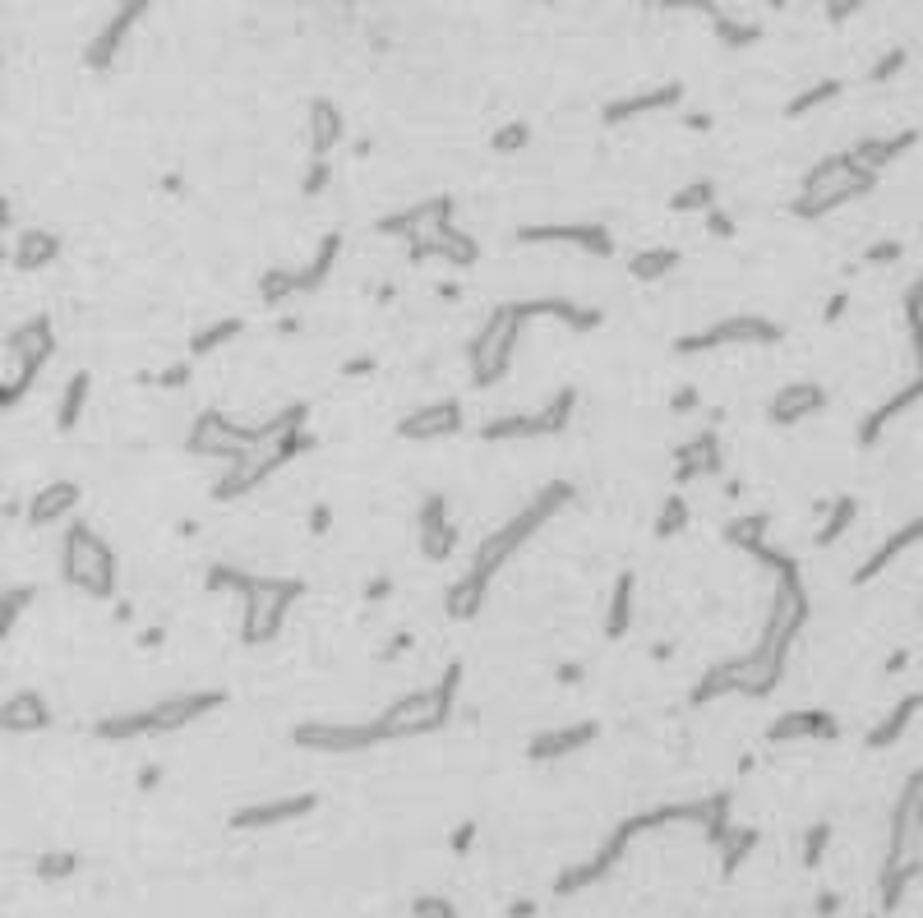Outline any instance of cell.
<instances>
[{
    "label": "cell",
    "instance_id": "6da1fadb",
    "mask_svg": "<svg viewBox=\"0 0 923 918\" xmlns=\"http://www.w3.org/2000/svg\"><path fill=\"white\" fill-rule=\"evenodd\" d=\"M568 494H573V485H550V489H540L536 499H531L527 508H522V513L513 517V522H504V526H499V531H494V536H490V540H485V545L476 549V559H471V573H467L471 582H480V586L490 582V577H494V568H499V563H504L508 554H513V549L522 545V540H527L531 531H536V526H540V522H545V517L554 513V508H564V503H568Z\"/></svg>",
    "mask_w": 923,
    "mask_h": 918
},
{
    "label": "cell",
    "instance_id": "7a4b0ae2",
    "mask_svg": "<svg viewBox=\"0 0 923 918\" xmlns=\"http://www.w3.org/2000/svg\"><path fill=\"white\" fill-rule=\"evenodd\" d=\"M457 674L462 669H448L444 679L434 683V688L425 692H411V697H402V702H393L384 711V716L374 720V739H397V734H420V729H434L448 720V706H453V692H457Z\"/></svg>",
    "mask_w": 923,
    "mask_h": 918
},
{
    "label": "cell",
    "instance_id": "3957f363",
    "mask_svg": "<svg viewBox=\"0 0 923 918\" xmlns=\"http://www.w3.org/2000/svg\"><path fill=\"white\" fill-rule=\"evenodd\" d=\"M60 568L88 596H111L116 591V554L97 540L93 526H70L65 549H60Z\"/></svg>",
    "mask_w": 923,
    "mask_h": 918
},
{
    "label": "cell",
    "instance_id": "277c9868",
    "mask_svg": "<svg viewBox=\"0 0 923 918\" xmlns=\"http://www.w3.org/2000/svg\"><path fill=\"white\" fill-rule=\"evenodd\" d=\"M222 706V692H190V697H167V702L134 711V716H116L107 725H97L102 739H134V734H157V729H176L185 720H199L204 711Z\"/></svg>",
    "mask_w": 923,
    "mask_h": 918
},
{
    "label": "cell",
    "instance_id": "5b68a950",
    "mask_svg": "<svg viewBox=\"0 0 923 918\" xmlns=\"http://www.w3.org/2000/svg\"><path fill=\"white\" fill-rule=\"evenodd\" d=\"M245 642H268L282 619H287V605L300 596L296 582H273V577H250L245 582Z\"/></svg>",
    "mask_w": 923,
    "mask_h": 918
},
{
    "label": "cell",
    "instance_id": "8992f818",
    "mask_svg": "<svg viewBox=\"0 0 923 918\" xmlns=\"http://www.w3.org/2000/svg\"><path fill=\"white\" fill-rule=\"evenodd\" d=\"M573 402L577 393L573 388H564L559 393V402H550L545 411H536V416H508V420H494V425H485V439H536V434H559L568 425V416H573Z\"/></svg>",
    "mask_w": 923,
    "mask_h": 918
},
{
    "label": "cell",
    "instance_id": "52a82bcc",
    "mask_svg": "<svg viewBox=\"0 0 923 918\" xmlns=\"http://www.w3.org/2000/svg\"><path fill=\"white\" fill-rule=\"evenodd\" d=\"M776 328L767 319H753V314H739V319H725L716 323L711 333H697V337H684L679 351H702V346H716V342H771Z\"/></svg>",
    "mask_w": 923,
    "mask_h": 918
},
{
    "label": "cell",
    "instance_id": "ba28073f",
    "mask_svg": "<svg viewBox=\"0 0 923 918\" xmlns=\"http://www.w3.org/2000/svg\"><path fill=\"white\" fill-rule=\"evenodd\" d=\"M448 217H453V203L448 199H430V203H420V208H411V213H402V217H384L379 227L388 231V236H407V240H425L420 231H439V227H448Z\"/></svg>",
    "mask_w": 923,
    "mask_h": 918
},
{
    "label": "cell",
    "instance_id": "9c48e42d",
    "mask_svg": "<svg viewBox=\"0 0 923 918\" xmlns=\"http://www.w3.org/2000/svg\"><path fill=\"white\" fill-rule=\"evenodd\" d=\"M822 402H827V397H822V388H817V383H790V388H780V393L771 397L767 416L776 420V425H799V420L813 416Z\"/></svg>",
    "mask_w": 923,
    "mask_h": 918
},
{
    "label": "cell",
    "instance_id": "30bf717a",
    "mask_svg": "<svg viewBox=\"0 0 923 918\" xmlns=\"http://www.w3.org/2000/svg\"><path fill=\"white\" fill-rule=\"evenodd\" d=\"M457 425H462V406L439 402V406H425V411H411L397 430H402V439H439V434H453Z\"/></svg>",
    "mask_w": 923,
    "mask_h": 918
},
{
    "label": "cell",
    "instance_id": "8fae6325",
    "mask_svg": "<svg viewBox=\"0 0 923 918\" xmlns=\"http://www.w3.org/2000/svg\"><path fill=\"white\" fill-rule=\"evenodd\" d=\"M517 240H527V245H540V240H568V245H582V250L614 254V240L600 227H527V231H517Z\"/></svg>",
    "mask_w": 923,
    "mask_h": 918
},
{
    "label": "cell",
    "instance_id": "7c38bea8",
    "mask_svg": "<svg viewBox=\"0 0 923 918\" xmlns=\"http://www.w3.org/2000/svg\"><path fill=\"white\" fill-rule=\"evenodd\" d=\"M74 503H79V485L60 480V485H47L42 494H37L33 508H28V517H33L37 526H51V522H60L65 513H74Z\"/></svg>",
    "mask_w": 923,
    "mask_h": 918
},
{
    "label": "cell",
    "instance_id": "4fadbf2b",
    "mask_svg": "<svg viewBox=\"0 0 923 918\" xmlns=\"http://www.w3.org/2000/svg\"><path fill=\"white\" fill-rule=\"evenodd\" d=\"M716 466H720L716 434H702V439H693L688 448H679V476H684V480L702 476V471H716Z\"/></svg>",
    "mask_w": 923,
    "mask_h": 918
},
{
    "label": "cell",
    "instance_id": "5bb4252c",
    "mask_svg": "<svg viewBox=\"0 0 923 918\" xmlns=\"http://www.w3.org/2000/svg\"><path fill=\"white\" fill-rule=\"evenodd\" d=\"M0 720H5L10 729H42V725H47V702H42L37 692H19V697H10V702H5Z\"/></svg>",
    "mask_w": 923,
    "mask_h": 918
},
{
    "label": "cell",
    "instance_id": "9a60e30c",
    "mask_svg": "<svg viewBox=\"0 0 923 918\" xmlns=\"http://www.w3.org/2000/svg\"><path fill=\"white\" fill-rule=\"evenodd\" d=\"M60 254V240L51 236V231H28L24 240H19V250H14V263L19 268H37V263H51Z\"/></svg>",
    "mask_w": 923,
    "mask_h": 918
},
{
    "label": "cell",
    "instance_id": "2e32d148",
    "mask_svg": "<svg viewBox=\"0 0 923 918\" xmlns=\"http://www.w3.org/2000/svg\"><path fill=\"white\" fill-rule=\"evenodd\" d=\"M827 716L822 711H790L771 725V739H799V734H827Z\"/></svg>",
    "mask_w": 923,
    "mask_h": 918
},
{
    "label": "cell",
    "instance_id": "e0dca14e",
    "mask_svg": "<svg viewBox=\"0 0 923 918\" xmlns=\"http://www.w3.org/2000/svg\"><path fill=\"white\" fill-rule=\"evenodd\" d=\"M430 240H434V254H444V259H453V263H471V259H476V245H471V236H462V231H453V227H439Z\"/></svg>",
    "mask_w": 923,
    "mask_h": 918
},
{
    "label": "cell",
    "instance_id": "ac0fdd59",
    "mask_svg": "<svg viewBox=\"0 0 923 918\" xmlns=\"http://www.w3.org/2000/svg\"><path fill=\"white\" fill-rule=\"evenodd\" d=\"M628 619H633V577L614 582V605H610V637H624Z\"/></svg>",
    "mask_w": 923,
    "mask_h": 918
},
{
    "label": "cell",
    "instance_id": "d6986e66",
    "mask_svg": "<svg viewBox=\"0 0 923 918\" xmlns=\"http://www.w3.org/2000/svg\"><path fill=\"white\" fill-rule=\"evenodd\" d=\"M591 734H596V725H577V729H564V734H545V739H536V757H550V752H568L577 748V743H587Z\"/></svg>",
    "mask_w": 923,
    "mask_h": 918
},
{
    "label": "cell",
    "instance_id": "ffe728a7",
    "mask_svg": "<svg viewBox=\"0 0 923 918\" xmlns=\"http://www.w3.org/2000/svg\"><path fill=\"white\" fill-rule=\"evenodd\" d=\"M679 263V254L674 250H647L633 259V277H642V282H656V277H665Z\"/></svg>",
    "mask_w": 923,
    "mask_h": 918
},
{
    "label": "cell",
    "instance_id": "44dd1931",
    "mask_svg": "<svg viewBox=\"0 0 923 918\" xmlns=\"http://www.w3.org/2000/svg\"><path fill=\"white\" fill-rule=\"evenodd\" d=\"M480 600H485V586L471 582V577H462V582H457L453 591H448V609H453L457 619H467V614H476Z\"/></svg>",
    "mask_w": 923,
    "mask_h": 918
},
{
    "label": "cell",
    "instance_id": "7402d4cb",
    "mask_svg": "<svg viewBox=\"0 0 923 918\" xmlns=\"http://www.w3.org/2000/svg\"><path fill=\"white\" fill-rule=\"evenodd\" d=\"M84 402H88V374H74L70 388H65V402H60V430H74Z\"/></svg>",
    "mask_w": 923,
    "mask_h": 918
},
{
    "label": "cell",
    "instance_id": "603a6c76",
    "mask_svg": "<svg viewBox=\"0 0 923 918\" xmlns=\"http://www.w3.org/2000/svg\"><path fill=\"white\" fill-rule=\"evenodd\" d=\"M762 531H767V517H744V522L725 526L730 545H744V549H753V554H762Z\"/></svg>",
    "mask_w": 923,
    "mask_h": 918
},
{
    "label": "cell",
    "instance_id": "cb8c5ba5",
    "mask_svg": "<svg viewBox=\"0 0 923 918\" xmlns=\"http://www.w3.org/2000/svg\"><path fill=\"white\" fill-rule=\"evenodd\" d=\"M240 333V319H227V323H213V328H204V333L194 337L190 342V351L194 356H208L213 346H222V342H231V337Z\"/></svg>",
    "mask_w": 923,
    "mask_h": 918
},
{
    "label": "cell",
    "instance_id": "d4e9b609",
    "mask_svg": "<svg viewBox=\"0 0 923 918\" xmlns=\"http://www.w3.org/2000/svg\"><path fill=\"white\" fill-rule=\"evenodd\" d=\"M420 531H425V554L430 559H444L448 549H453V526L439 517V522H420Z\"/></svg>",
    "mask_w": 923,
    "mask_h": 918
},
{
    "label": "cell",
    "instance_id": "484cf974",
    "mask_svg": "<svg viewBox=\"0 0 923 918\" xmlns=\"http://www.w3.org/2000/svg\"><path fill=\"white\" fill-rule=\"evenodd\" d=\"M688 526V503L684 499H665V513L656 517V536H679V531H684Z\"/></svg>",
    "mask_w": 923,
    "mask_h": 918
},
{
    "label": "cell",
    "instance_id": "4316f807",
    "mask_svg": "<svg viewBox=\"0 0 923 918\" xmlns=\"http://www.w3.org/2000/svg\"><path fill=\"white\" fill-rule=\"evenodd\" d=\"M711 199H716V190H711V185H688L684 194H674V208H679V213H697V208L707 213Z\"/></svg>",
    "mask_w": 923,
    "mask_h": 918
},
{
    "label": "cell",
    "instance_id": "83f0119b",
    "mask_svg": "<svg viewBox=\"0 0 923 918\" xmlns=\"http://www.w3.org/2000/svg\"><path fill=\"white\" fill-rule=\"evenodd\" d=\"M854 517V503H836V513H831V522L822 526V531H817V545H831V540L840 536V531H845V522H850Z\"/></svg>",
    "mask_w": 923,
    "mask_h": 918
},
{
    "label": "cell",
    "instance_id": "f1b7e54d",
    "mask_svg": "<svg viewBox=\"0 0 923 918\" xmlns=\"http://www.w3.org/2000/svg\"><path fill=\"white\" fill-rule=\"evenodd\" d=\"M33 600V591H10V596L0 600V609H5V619H0V632H10V623L19 619V609Z\"/></svg>",
    "mask_w": 923,
    "mask_h": 918
},
{
    "label": "cell",
    "instance_id": "f546056e",
    "mask_svg": "<svg viewBox=\"0 0 923 918\" xmlns=\"http://www.w3.org/2000/svg\"><path fill=\"white\" fill-rule=\"evenodd\" d=\"M185 379H190V365H176V370H167L157 383H162V388H176V383H185Z\"/></svg>",
    "mask_w": 923,
    "mask_h": 918
},
{
    "label": "cell",
    "instance_id": "4dcf8cb0",
    "mask_svg": "<svg viewBox=\"0 0 923 918\" xmlns=\"http://www.w3.org/2000/svg\"><path fill=\"white\" fill-rule=\"evenodd\" d=\"M324 180H328V171H324V162H319V171H314V176H310V180H305V190H310V194H314V190H319V185H324Z\"/></svg>",
    "mask_w": 923,
    "mask_h": 918
},
{
    "label": "cell",
    "instance_id": "1f68e13d",
    "mask_svg": "<svg viewBox=\"0 0 923 918\" xmlns=\"http://www.w3.org/2000/svg\"><path fill=\"white\" fill-rule=\"evenodd\" d=\"M559 679H564V683H577V679H582V669H577V665H564V669H559Z\"/></svg>",
    "mask_w": 923,
    "mask_h": 918
}]
</instances>
